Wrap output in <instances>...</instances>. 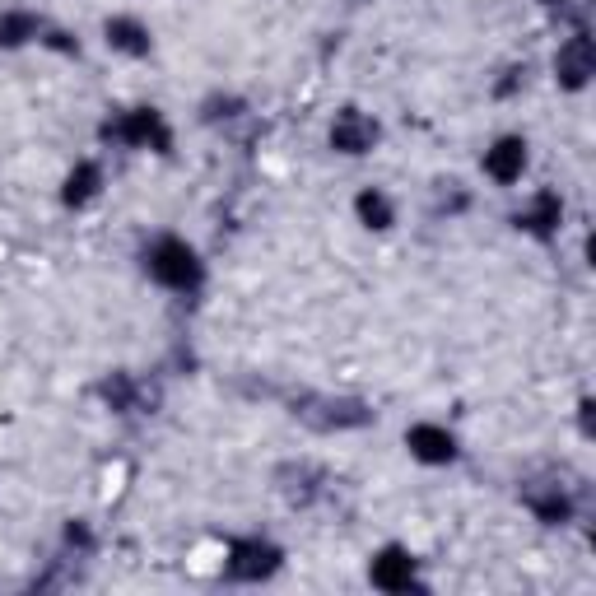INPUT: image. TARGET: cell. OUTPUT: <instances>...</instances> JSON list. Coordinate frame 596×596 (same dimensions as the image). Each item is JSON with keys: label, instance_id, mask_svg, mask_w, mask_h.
Listing matches in <instances>:
<instances>
[{"label": "cell", "instance_id": "4fadbf2b", "mask_svg": "<svg viewBox=\"0 0 596 596\" xmlns=\"http://www.w3.org/2000/svg\"><path fill=\"white\" fill-rule=\"evenodd\" d=\"M527 224L536 233H545L550 224H559V201H555V196H541V201H536V215H531Z\"/></svg>", "mask_w": 596, "mask_h": 596}, {"label": "cell", "instance_id": "6da1fadb", "mask_svg": "<svg viewBox=\"0 0 596 596\" xmlns=\"http://www.w3.org/2000/svg\"><path fill=\"white\" fill-rule=\"evenodd\" d=\"M149 271H154V280H163L168 289H191L196 285V275H201V266H196V252H191L187 243L163 238V243L154 247V257H149Z\"/></svg>", "mask_w": 596, "mask_h": 596}, {"label": "cell", "instance_id": "8992f818", "mask_svg": "<svg viewBox=\"0 0 596 596\" xmlns=\"http://www.w3.org/2000/svg\"><path fill=\"white\" fill-rule=\"evenodd\" d=\"M587 75H592V42L587 38H573L564 52H559V80L569 89H583Z\"/></svg>", "mask_w": 596, "mask_h": 596}, {"label": "cell", "instance_id": "8fae6325", "mask_svg": "<svg viewBox=\"0 0 596 596\" xmlns=\"http://www.w3.org/2000/svg\"><path fill=\"white\" fill-rule=\"evenodd\" d=\"M359 219H364L368 229H387V224H392V205H387V196L364 191V196H359Z\"/></svg>", "mask_w": 596, "mask_h": 596}, {"label": "cell", "instance_id": "3957f363", "mask_svg": "<svg viewBox=\"0 0 596 596\" xmlns=\"http://www.w3.org/2000/svg\"><path fill=\"white\" fill-rule=\"evenodd\" d=\"M522 168H527V145L522 140H499V145L485 154V173L494 177V182H517L522 177Z\"/></svg>", "mask_w": 596, "mask_h": 596}, {"label": "cell", "instance_id": "5b68a950", "mask_svg": "<svg viewBox=\"0 0 596 596\" xmlns=\"http://www.w3.org/2000/svg\"><path fill=\"white\" fill-rule=\"evenodd\" d=\"M373 136H378V126L364 122L359 112H340V122L331 126V145L345 149V154H364L373 145Z\"/></svg>", "mask_w": 596, "mask_h": 596}, {"label": "cell", "instance_id": "7a4b0ae2", "mask_svg": "<svg viewBox=\"0 0 596 596\" xmlns=\"http://www.w3.org/2000/svg\"><path fill=\"white\" fill-rule=\"evenodd\" d=\"M406 443H410V452H415L420 461H429V466H443V461L457 457V443H452V434H447V429H438V424H415Z\"/></svg>", "mask_w": 596, "mask_h": 596}, {"label": "cell", "instance_id": "9c48e42d", "mask_svg": "<svg viewBox=\"0 0 596 596\" xmlns=\"http://www.w3.org/2000/svg\"><path fill=\"white\" fill-rule=\"evenodd\" d=\"M108 42H112V47H122V52H131V56L149 52V33L136 24V19H112V24H108Z\"/></svg>", "mask_w": 596, "mask_h": 596}, {"label": "cell", "instance_id": "ba28073f", "mask_svg": "<svg viewBox=\"0 0 596 596\" xmlns=\"http://www.w3.org/2000/svg\"><path fill=\"white\" fill-rule=\"evenodd\" d=\"M275 569V550L271 545H238V555H233V573L238 578H261V573Z\"/></svg>", "mask_w": 596, "mask_h": 596}, {"label": "cell", "instance_id": "52a82bcc", "mask_svg": "<svg viewBox=\"0 0 596 596\" xmlns=\"http://www.w3.org/2000/svg\"><path fill=\"white\" fill-rule=\"evenodd\" d=\"M126 140H136V145H168V131H163L159 112H131L122 126Z\"/></svg>", "mask_w": 596, "mask_h": 596}, {"label": "cell", "instance_id": "7c38bea8", "mask_svg": "<svg viewBox=\"0 0 596 596\" xmlns=\"http://www.w3.org/2000/svg\"><path fill=\"white\" fill-rule=\"evenodd\" d=\"M38 33V24L28 19V14H5L0 19V47H19L24 38H33Z\"/></svg>", "mask_w": 596, "mask_h": 596}, {"label": "cell", "instance_id": "30bf717a", "mask_svg": "<svg viewBox=\"0 0 596 596\" xmlns=\"http://www.w3.org/2000/svg\"><path fill=\"white\" fill-rule=\"evenodd\" d=\"M94 191H98V168H94V163H80V168L70 173V182H66V201L70 205H84Z\"/></svg>", "mask_w": 596, "mask_h": 596}, {"label": "cell", "instance_id": "277c9868", "mask_svg": "<svg viewBox=\"0 0 596 596\" xmlns=\"http://www.w3.org/2000/svg\"><path fill=\"white\" fill-rule=\"evenodd\" d=\"M373 583L382 587V592H406L410 583H415V559L406 555V550H387V555L373 559Z\"/></svg>", "mask_w": 596, "mask_h": 596}]
</instances>
